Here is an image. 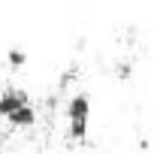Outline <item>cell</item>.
<instances>
[{
    "instance_id": "cell-1",
    "label": "cell",
    "mask_w": 157,
    "mask_h": 154,
    "mask_svg": "<svg viewBox=\"0 0 157 154\" xmlns=\"http://www.w3.org/2000/svg\"><path fill=\"white\" fill-rule=\"evenodd\" d=\"M88 115H91V97L85 91H76L67 100V121H70V136L73 139H82L88 133Z\"/></svg>"
},
{
    "instance_id": "cell-2",
    "label": "cell",
    "mask_w": 157,
    "mask_h": 154,
    "mask_svg": "<svg viewBox=\"0 0 157 154\" xmlns=\"http://www.w3.org/2000/svg\"><path fill=\"white\" fill-rule=\"evenodd\" d=\"M21 106H30V94L21 91V88H6L0 91V118H9L15 109Z\"/></svg>"
},
{
    "instance_id": "cell-3",
    "label": "cell",
    "mask_w": 157,
    "mask_h": 154,
    "mask_svg": "<svg viewBox=\"0 0 157 154\" xmlns=\"http://www.w3.org/2000/svg\"><path fill=\"white\" fill-rule=\"evenodd\" d=\"M33 121H36L33 103H30V106H21V109H15V112L9 115V124H15V127H27V124H33Z\"/></svg>"
},
{
    "instance_id": "cell-4",
    "label": "cell",
    "mask_w": 157,
    "mask_h": 154,
    "mask_svg": "<svg viewBox=\"0 0 157 154\" xmlns=\"http://www.w3.org/2000/svg\"><path fill=\"white\" fill-rule=\"evenodd\" d=\"M6 60H9L12 67H24V64H27V52H24L21 45H12V48H6Z\"/></svg>"
},
{
    "instance_id": "cell-5",
    "label": "cell",
    "mask_w": 157,
    "mask_h": 154,
    "mask_svg": "<svg viewBox=\"0 0 157 154\" xmlns=\"http://www.w3.org/2000/svg\"><path fill=\"white\" fill-rule=\"evenodd\" d=\"M115 73H118V79H127L130 73H133V64H130V60H118V64H115Z\"/></svg>"
},
{
    "instance_id": "cell-6",
    "label": "cell",
    "mask_w": 157,
    "mask_h": 154,
    "mask_svg": "<svg viewBox=\"0 0 157 154\" xmlns=\"http://www.w3.org/2000/svg\"><path fill=\"white\" fill-rule=\"evenodd\" d=\"M76 76H78V67H70V70L60 76V88H67V85H70V82H73Z\"/></svg>"
}]
</instances>
